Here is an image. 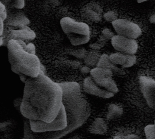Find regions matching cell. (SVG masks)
<instances>
[{
	"label": "cell",
	"instance_id": "obj_1",
	"mask_svg": "<svg viewBox=\"0 0 155 139\" xmlns=\"http://www.w3.org/2000/svg\"><path fill=\"white\" fill-rule=\"evenodd\" d=\"M63 93L59 83L46 76L42 69L25 82L20 113L29 120L53 122L62 105Z\"/></svg>",
	"mask_w": 155,
	"mask_h": 139
},
{
	"label": "cell",
	"instance_id": "obj_2",
	"mask_svg": "<svg viewBox=\"0 0 155 139\" xmlns=\"http://www.w3.org/2000/svg\"><path fill=\"white\" fill-rule=\"evenodd\" d=\"M63 93L62 103L67 117V126L62 131L35 133L39 139H60L81 126L90 116L87 100L76 82L59 83Z\"/></svg>",
	"mask_w": 155,
	"mask_h": 139
},
{
	"label": "cell",
	"instance_id": "obj_3",
	"mask_svg": "<svg viewBox=\"0 0 155 139\" xmlns=\"http://www.w3.org/2000/svg\"><path fill=\"white\" fill-rule=\"evenodd\" d=\"M27 44L21 40H9L7 43L8 58L13 72L28 77L38 76L42 66L36 54L28 52Z\"/></svg>",
	"mask_w": 155,
	"mask_h": 139
},
{
	"label": "cell",
	"instance_id": "obj_4",
	"mask_svg": "<svg viewBox=\"0 0 155 139\" xmlns=\"http://www.w3.org/2000/svg\"><path fill=\"white\" fill-rule=\"evenodd\" d=\"M60 25L73 45H81L89 42L90 31L88 25L85 23L65 17L61 19Z\"/></svg>",
	"mask_w": 155,
	"mask_h": 139
},
{
	"label": "cell",
	"instance_id": "obj_5",
	"mask_svg": "<svg viewBox=\"0 0 155 139\" xmlns=\"http://www.w3.org/2000/svg\"><path fill=\"white\" fill-rule=\"evenodd\" d=\"M112 25L117 35L136 39L142 33L140 27L136 23L124 19H117L112 22Z\"/></svg>",
	"mask_w": 155,
	"mask_h": 139
},
{
	"label": "cell",
	"instance_id": "obj_6",
	"mask_svg": "<svg viewBox=\"0 0 155 139\" xmlns=\"http://www.w3.org/2000/svg\"><path fill=\"white\" fill-rule=\"evenodd\" d=\"M111 45L117 51L128 55H134L138 48L135 39L119 35H114L112 37Z\"/></svg>",
	"mask_w": 155,
	"mask_h": 139
},
{
	"label": "cell",
	"instance_id": "obj_7",
	"mask_svg": "<svg viewBox=\"0 0 155 139\" xmlns=\"http://www.w3.org/2000/svg\"><path fill=\"white\" fill-rule=\"evenodd\" d=\"M139 80L140 90L147 103L153 108L155 107V80L146 76H140Z\"/></svg>",
	"mask_w": 155,
	"mask_h": 139
},
{
	"label": "cell",
	"instance_id": "obj_8",
	"mask_svg": "<svg viewBox=\"0 0 155 139\" xmlns=\"http://www.w3.org/2000/svg\"><path fill=\"white\" fill-rule=\"evenodd\" d=\"M83 89L87 93L104 99H108L114 96V94L100 87L91 76L87 77L83 82Z\"/></svg>",
	"mask_w": 155,
	"mask_h": 139
},
{
	"label": "cell",
	"instance_id": "obj_9",
	"mask_svg": "<svg viewBox=\"0 0 155 139\" xmlns=\"http://www.w3.org/2000/svg\"><path fill=\"white\" fill-rule=\"evenodd\" d=\"M10 40H21L24 42H30L35 39L36 34L35 32L28 26L22 29H10L9 34Z\"/></svg>",
	"mask_w": 155,
	"mask_h": 139
},
{
	"label": "cell",
	"instance_id": "obj_10",
	"mask_svg": "<svg viewBox=\"0 0 155 139\" xmlns=\"http://www.w3.org/2000/svg\"><path fill=\"white\" fill-rule=\"evenodd\" d=\"M29 23V19L21 12L12 14L7 20V25L12 29H22L27 26Z\"/></svg>",
	"mask_w": 155,
	"mask_h": 139
},
{
	"label": "cell",
	"instance_id": "obj_11",
	"mask_svg": "<svg viewBox=\"0 0 155 139\" xmlns=\"http://www.w3.org/2000/svg\"><path fill=\"white\" fill-rule=\"evenodd\" d=\"M82 15L86 19L93 21L98 22L101 18L102 8L97 4H90L87 5L82 10Z\"/></svg>",
	"mask_w": 155,
	"mask_h": 139
},
{
	"label": "cell",
	"instance_id": "obj_12",
	"mask_svg": "<svg viewBox=\"0 0 155 139\" xmlns=\"http://www.w3.org/2000/svg\"><path fill=\"white\" fill-rule=\"evenodd\" d=\"M107 124L105 120L101 117H97L91 123L88 131L91 134L103 135L107 132Z\"/></svg>",
	"mask_w": 155,
	"mask_h": 139
},
{
	"label": "cell",
	"instance_id": "obj_13",
	"mask_svg": "<svg viewBox=\"0 0 155 139\" xmlns=\"http://www.w3.org/2000/svg\"><path fill=\"white\" fill-rule=\"evenodd\" d=\"M97 67L105 68L107 69L111 70L112 72H114L115 73H117L119 74H123L124 71L123 70L119 69L118 67H117L116 65L113 64L109 58V55L104 54L101 55V57L99 60V61L96 65Z\"/></svg>",
	"mask_w": 155,
	"mask_h": 139
},
{
	"label": "cell",
	"instance_id": "obj_14",
	"mask_svg": "<svg viewBox=\"0 0 155 139\" xmlns=\"http://www.w3.org/2000/svg\"><path fill=\"white\" fill-rule=\"evenodd\" d=\"M123 114L122 108L115 103H111L108 105L106 117L108 120H113L119 117Z\"/></svg>",
	"mask_w": 155,
	"mask_h": 139
},
{
	"label": "cell",
	"instance_id": "obj_15",
	"mask_svg": "<svg viewBox=\"0 0 155 139\" xmlns=\"http://www.w3.org/2000/svg\"><path fill=\"white\" fill-rule=\"evenodd\" d=\"M90 73L93 78H112L113 75V72L111 70L99 67L91 69Z\"/></svg>",
	"mask_w": 155,
	"mask_h": 139
},
{
	"label": "cell",
	"instance_id": "obj_16",
	"mask_svg": "<svg viewBox=\"0 0 155 139\" xmlns=\"http://www.w3.org/2000/svg\"><path fill=\"white\" fill-rule=\"evenodd\" d=\"M109 58L113 64L123 67L127 61V54L117 52L110 55Z\"/></svg>",
	"mask_w": 155,
	"mask_h": 139
},
{
	"label": "cell",
	"instance_id": "obj_17",
	"mask_svg": "<svg viewBox=\"0 0 155 139\" xmlns=\"http://www.w3.org/2000/svg\"><path fill=\"white\" fill-rule=\"evenodd\" d=\"M100 57L101 56L96 52H88L85 58L84 59V63L88 66L97 65Z\"/></svg>",
	"mask_w": 155,
	"mask_h": 139
},
{
	"label": "cell",
	"instance_id": "obj_18",
	"mask_svg": "<svg viewBox=\"0 0 155 139\" xmlns=\"http://www.w3.org/2000/svg\"><path fill=\"white\" fill-rule=\"evenodd\" d=\"M22 139H39L31 131L28 119H25L24 122V136Z\"/></svg>",
	"mask_w": 155,
	"mask_h": 139
},
{
	"label": "cell",
	"instance_id": "obj_19",
	"mask_svg": "<svg viewBox=\"0 0 155 139\" xmlns=\"http://www.w3.org/2000/svg\"><path fill=\"white\" fill-rule=\"evenodd\" d=\"M144 132L147 139H155V125L150 124L144 128Z\"/></svg>",
	"mask_w": 155,
	"mask_h": 139
},
{
	"label": "cell",
	"instance_id": "obj_20",
	"mask_svg": "<svg viewBox=\"0 0 155 139\" xmlns=\"http://www.w3.org/2000/svg\"><path fill=\"white\" fill-rule=\"evenodd\" d=\"M104 18L108 22H114L117 19V14L114 11H108L104 14Z\"/></svg>",
	"mask_w": 155,
	"mask_h": 139
},
{
	"label": "cell",
	"instance_id": "obj_21",
	"mask_svg": "<svg viewBox=\"0 0 155 139\" xmlns=\"http://www.w3.org/2000/svg\"><path fill=\"white\" fill-rule=\"evenodd\" d=\"M88 52L84 48H81L77 50H75L71 52V55L75 57L80 59H84L87 56Z\"/></svg>",
	"mask_w": 155,
	"mask_h": 139
},
{
	"label": "cell",
	"instance_id": "obj_22",
	"mask_svg": "<svg viewBox=\"0 0 155 139\" xmlns=\"http://www.w3.org/2000/svg\"><path fill=\"white\" fill-rule=\"evenodd\" d=\"M136 61V57L134 55H128L127 54V61L125 64L123 66V67L128 68L133 66Z\"/></svg>",
	"mask_w": 155,
	"mask_h": 139
},
{
	"label": "cell",
	"instance_id": "obj_23",
	"mask_svg": "<svg viewBox=\"0 0 155 139\" xmlns=\"http://www.w3.org/2000/svg\"><path fill=\"white\" fill-rule=\"evenodd\" d=\"M7 18V11L5 5L1 2L0 3V19L3 21Z\"/></svg>",
	"mask_w": 155,
	"mask_h": 139
},
{
	"label": "cell",
	"instance_id": "obj_24",
	"mask_svg": "<svg viewBox=\"0 0 155 139\" xmlns=\"http://www.w3.org/2000/svg\"><path fill=\"white\" fill-rule=\"evenodd\" d=\"M22 102V97H18L15 99L13 101V105L16 110L20 112L21 111V107Z\"/></svg>",
	"mask_w": 155,
	"mask_h": 139
},
{
	"label": "cell",
	"instance_id": "obj_25",
	"mask_svg": "<svg viewBox=\"0 0 155 139\" xmlns=\"http://www.w3.org/2000/svg\"><path fill=\"white\" fill-rule=\"evenodd\" d=\"M102 36L106 38V39H112V37L114 36L113 32L109 29L108 28H105L104 29L102 32Z\"/></svg>",
	"mask_w": 155,
	"mask_h": 139
},
{
	"label": "cell",
	"instance_id": "obj_26",
	"mask_svg": "<svg viewBox=\"0 0 155 139\" xmlns=\"http://www.w3.org/2000/svg\"><path fill=\"white\" fill-rule=\"evenodd\" d=\"M13 6L18 9H22L25 6V0H14Z\"/></svg>",
	"mask_w": 155,
	"mask_h": 139
},
{
	"label": "cell",
	"instance_id": "obj_27",
	"mask_svg": "<svg viewBox=\"0 0 155 139\" xmlns=\"http://www.w3.org/2000/svg\"><path fill=\"white\" fill-rule=\"evenodd\" d=\"M113 139H137V137L134 135H118Z\"/></svg>",
	"mask_w": 155,
	"mask_h": 139
},
{
	"label": "cell",
	"instance_id": "obj_28",
	"mask_svg": "<svg viewBox=\"0 0 155 139\" xmlns=\"http://www.w3.org/2000/svg\"><path fill=\"white\" fill-rule=\"evenodd\" d=\"M25 49L28 52L35 54V46L32 43H28L27 44Z\"/></svg>",
	"mask_w": 155,
	"mask_h": 139
},
{
	"label": "cell",
	"instance_id": "obj_29",
	"mask_svg": "<svg viewBox=\"0 0 155 139\" xmlns=\"http://www.w3.org/2000/svg\"><path fill=\"white\" fill-rule=\"evenodd\" d=\"M90 48L91 49H93V50H95V51H97V50H99L101 48H102V45L100 43H93L91 45H90Z\"/></svg>",
	"mask_w": 155,
	"mask_h": 139
},
{
	"label": "cell",
	"instance_id": "obj_30",
	"mask_svg": "<svg viewBox=\"0 0 155 139\" xmlns=\"http://www.w3.org/2000/svg\"><path fill=\"white\" fill-rule=\"evenodd\" d=\"M90 71H91V69H90L88 66H84V67H82L81 68V72L82 73H90Z\"/></svg>",
	"mask_w": 155,
	"mask_h": 139
},
{
	"label": "cell",
	"instance_id": "obj_31",
	"mask_svg": "<svg viewBox=\"0 0 155 139\" xmlns=\"http://www.w3.org/2000/svg\"><path fill=\"white\" fill-rule=\"evenodd\" d=\"M3 30H4V21L2 20H1V31L0 34L2 36L3 34Z\"/></svg>",
	"mask_w": 155,
	"mask_h": 139
},
{
	"label": "cell",
	"instance_id": "obj_32",
	"mask_svg": "<svg viewBox=\"0 0 155 139\" xmlns=\"http://www.w3.org/2000/svg\"><path fill=\"white\" fill-rule=\"evenodd\" d=\"M150 21L152 23H155V14L152 15L150 18Z\"/></svg>",
	"mask_w": 155,
	"mask_h": 139
},
{
	"label": "cell",
	"instance_id": "obj_33",
	"mask_svg": "<svg viewBox=\"0 0 155 139\" xmlns=\"http://www.w3.org/2000/svg\"><path fill=\"white\" fill-rule=\"evenodd\" d=\"M69 139H81V138L79 137L76 135V136H74V137H71V138H70Z\"/></svg>",
	"mask_w": 155,
	"mask_h": 139
},
{
	"label": "cell",
	"instance_id": "obj_34",
	"mask_svg": "<svg viewBox=\"0 0 155 139\" xmlns=\"http://www.w3.org/2000/svg\"><path fill=\"white\" fill-rule=\"evenodd\" d=\"M0 40H1V41H0V45L2 46V44H3V39H2V36L1 37Z\"/></svg>",
	"mask_w": 155,
	"mask_h": 139
},
{
	"label": "cell",
	"instance_id": "obj_35",
	"mask_svg": "<svg viewBox=\"0 0 155 139\" xmlns=\"http://www.w3.org/2000/svg\"><path fill=\"white\" fill-rule=\"evenodd\" d=\"M146 1H147V0H137L138 3H141V2H143Z\"/></svg>",
	"mask_w": 155,
	"mask_h": 139
},
{
	"label": "cell",
	"instance_id": "obj_36",
	"mask_svg": "<svg viewBox=\"0 0 155 139\" xmlns=\"http://www.w3.org/2000/svg\"><path fill=\"white\" fill-rule=\"evenodd\" d=\"M154 125H155V120H154Z\"/></svg>",
	"mask_w": 155,
	"mask_h": 139
}]
</instances>
